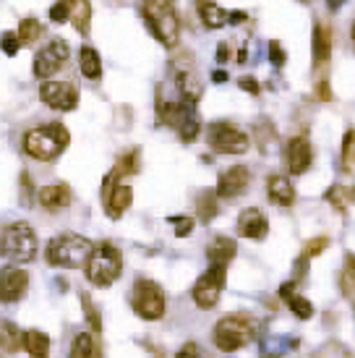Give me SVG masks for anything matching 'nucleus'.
Segmentation results:
<instances>
[{
    "label": "nucleus",
    "mask_w": 355,
    "mask_h": 358,
    "mask_svg": "<svg viewBox=\"0 0 355 358\" xmlns=\"http://www.w3.org/2000/svg\"><path fill=\"white\" fill-rule=\"evenodd\" d=\"M196 207H198V217L204 220V222H212L215 215H217V196L212 191H204V194H198Z\"/></svg>",
    "instance_id": "bb28decb"
},
{
    "label": "nucleus",
    "mask_w": 355,
    "mask_h": 358,
    "mask_svg": "<svg viewBox=\"0 0 355 358\" xmlns=\"http://www.w3.org/2000/svg\"><path fill=\"white\" fill-rule=\"evenodd\" d=\"M326 246H329V241L324 238V236H321V238H314L311 241V243H306V249H303V254H300V259H298V275H303V267H306V262L311 257H316V254H321V251L326 249Z\"/></svg>",
    "instance_id": "c756f323"
},
{
    "label": "nucleus",
    "mask_w": 355,
    "mask_h": 358,
    "mask_svg": "<svg viewBox=\"0 0 355 358\" xmlns=\"http://www.w3.org/2000/svg\"><path fill=\"white\" fill-rule=\"evenodd\" d=\"M68 42L66 40H52L50 45H45L37 55H34V76L37 79H48L55 71H60V66L68 60Z\"/></svg>",
    "instance_id": "9d476101"
},
{
    "label": "nucleus",
    "mask_w": 355,
    "mask_h": 358,
    "mask_svg": "<svg viewBox=\"0 0 355 358\" xmlns=\"http://www.w3.org/2000/svg\"><path fill=\"white\" fill-rule=\"evenodd\" d=\"M175 358H201V350H198L196 343H186L183 348L178 350V356Z\"/></svg>",
    "instance_id": "ea45409f"
},
{
    "label": "nucleus",
    "mask_w": 355,
    "mask_h": 358,
    "mask_svg": "<svg viewBox=\"0 0 355 358\" xmlns=\"http://www.w3.org/2000/svg\"><path fill=\"white\" fill-rule=\"evenodd\" d=\"M40 97L52 110H73L79 102V92L71 81H48L40 87Z\"/></svg>",
    "instance_id": "9b49d317"
},
{
    "label": "nucleus",
    "mask_w": 355,
    "mask_h": 358,
    "mask_svg": "<svg viewBox=\"0 0 355 358\" xmlns=\"http://www.w3.org/2000/svg\"><path fill=\"white\" fill-rule=\"evenodd\" d=\"M68 131L63 123H48V126H37L24 136V150L34 159H55L60 152L68 147Z\"/></svg>",
    "instance_id": "f257e3e1"
},
{
    "label": "nucleus",
    "mask_w": 355,
    "mask_h": 358,
    "mask_svg": "<svg viewBox=\"0 0 355 358\" xmlns=\"http://www.w3.org/2000/svg\"><path fill=\"white\" fill-rule=\"evenodd\" d=\"M248 183H251V170L248 168H243V165L227 168L225 173L219 176L215 196H219V199H236V196H240V194L248 189Z\"/></svg>",
    "instance_id": "ddd939ff"
},
{
    "label": "nucleus",
    "mask_w": 355,
    "mask_h": 358,
    "mask_svg": "<svg viewBox=\"0 0 355 358\" xmlns=\"http://www.w3.org/2000/svg\"><path fill=\"white\" fill-rule=\"evenodd\" d=\"M311 162H314V147H311V141L306 136H296V139H290L285 144V165L290 173H306L311 168Z\"/></svg>",
    "instance_id": "4468645a"
},
{
    "label": "nucleus",
    "mask_w": 355,
    "mask_h": 358,
    "mask_svg": "<svg viewBox=\"0 0 355 358\" xmlns=\"http://www.w3.org/2000/svg\"><path fill=\"white\" fill-rule=\"evenodd\" d=\"M19 345H21V332L16 329V324L0 319V356L16 353Z\"/></svg>",
    "instance_id": "4be33fe9"
},
{
    "label": "nucleus",
    "mask_w": 355,
    "mask_h": 358,
    "mask_svg": "<svg viewBox=\"0 0 355 358\" xmlns=\"http://www.w3.org/2000/svg\"><path fill=\"white\" fill-rule=\"evenodd\" d=\"M319 97H321V100H332V92L326 87V81H319Z\"/></svg>",
    "instance_id": "37998d69"
},
{
    "label": "nucleus",
    "mask_w": 355,
    "mask_h": 358,
    "mask_svg": "<svg viewBox=\"0 0 355 358\" xmlns=\"http://www.w3.org/2000/svg\"><path fill=\"white\" fill-rule=\"evenodd\" d=\"M198 13H201V19L209 29H219L227 24V10H222L215 3H198Z\"/></svg>",
    "instance_id": "b1692460"
},
{
    "label": "nucleus",
    "mask_w": 355,
    "mask_h": 358,
    "mask_svg": "<svg viewBox=\"0 0 355 358\" xmlns=\"http://www.w3.org/2000/svg\"><path fill=\"white\" fill-rule=\"evenodd\" d=\"M0 254L10 262H31L37 257V238L34 230L27 222H13L3 230L0 238Z\"/></svg>",
    "instance_id": "423d86ee"
},
{
    "label": "nucleus",
    "mask_w": 355,
    "mask_h": 358,
    "mask_svg": "<svg viewBox=\"0 0 355 358\" xmlns=\"http://www.w3.org/2000/svg\"><path fill=\"white\" fill-rule=\"evenodd\" d=\"M266 196L280 204V207H293L296 204V189L285 176H272L266 178Z\"/></svg>",
    "instance_id": "f3484780"
},
{
    "label": "nucleus",
    "mask_w": 355,
    "mask_h": 358,
    "mask_svg": "<svg viewBox=\"0 0 355 358\" xmlns=\"http://www.w3.org/2000/svg\"><path fill=\"white\" fill-rule=\"evenodd\" d=\"M68 16H71V6L66 3V0H63V3H55V6L50 8V19L55 21V24H63Z\"/></svg>",
    "instance_id": "4c0bfd02"
},
{
    "label": "nucleus",
    "mask_w": 355,
    "mask_h": 358,
    "mask_svg": "<svg viewBox=\"0 0 355 358\" xmlns=\"http://www.w3.org/2000/svg\"><path fill=\"white\" fill-rule=\"evenodd\" d=\"M170 225H175V236L178 238H186L194 233V217H186V215H175V217H168Z\"/></svg>",
    "instance_id": "72a5a7b5"
},
{
    "label": "nucleus",
    "mask_w": 355,
    "mask_h": 358,
    "mask_svg": "<svg viewBox=\"0 0 355 358\" xmlns=\"http://www.w3.org/2000/svg\"><path fill=\"white\" fill-rule=\"evenodd\" d=\"M332 40H335V34L321 27V24H316L314 29V60L316 66H324L329 55H332Z\"/></svg>",
    "instance_id": "aec40b11"
},
{
    "label": "nucleus",
    "mask_w": 355,
    "mask_h": 358,
    "mask_svg": "<svg viewBox=\"0 0 355 358\" xmlns=\"http://www.w3.org/2000/svg\"><path fill=\"white\" fill-rule=\"evenodd\" d=\"M254 335H256L254 319H248L246 314H233V317H225L217 322L215 345L222 353H233V350H240L243 345H248L254 340Z\"/></svg>",
    "instance_id": "20e7f679"
},
{
    "label": "nucleus",
    "mask_w": 355,
    "mask_h": 358,
    "mask_svg": "<svg viewBox=\"0 0 355 358\" xmlns=\"http://www.w3.org/2000/svg\"><path fill=\"white\" fill-rule=\"evenodd\" d=\"M227 58H230V45H227V42H219V48H217V63H225Z\"/></svg>",
    "instance_id": "79ce46f5"
},
{
    "label": "nucleus",
    "mask_w": 355,
    "mask_h": 358,
    "mask_svg": "<svg viewBox=\"0 0 355 358\" xmlns=\"http://www.w3.org/2000/svg\"><path fill=\"white\" fill-rule=\"evenodd\" d=\"M238 236L240 238H251V241H261L269 233V222H266L264 212L256 207H248L240 212V217H238Z\"/></svg>",
    "instance_id": "2eb2a0df"
},
{
    "label": "nucleus",
    "mask_w": 355,
    "mask_h": 358,
    "mask_svg": "<svg viewBox=\"0 0 355 358\" xmlns=\"http://www.w3.org/2000/svg\"><path fill=\"white\" fill-rule=\"evenodd\" d=\"M21 48L19 37L13 34V31H3V37H0V50L6 52V55H16Z\"/></svg>",
    "instance_id": "c9c22d12"
},
{
    "label": "nucleus",
    "mask_w": 355,
    "mask_h": 358,
    "mask_svg": "<svg viewBox=\"0 0 355 358\" xmlns=\"http://www.w3.org/2000/svg\"><path fill=\"white\" fill-rule=\"evenodd\" d=\"M207 141L217 155H243V152H248V147H251L248 134H243L236 123H227V120L209 123Z\"/></svg>",
    "instance_id": "6e6552de"
},
{
    "label": "nucleus",
    "mask_w": 355,
    "mask_h": 358,
    "mask_svg": "<svg viewBox=\"0 0 355 358\" xmlns=\"http://www.w3.org/2000/svg\"><path fill=\"white\" fill-rule=\"evenodd\" d=\"M29 288V275L19 267L0 269V301L3 303H16Z\"/></svg>",
    "instance_id": "f8f14e48"
},
{
    "label": "nucleus",
    "mask_w": 355,
    "mask_h": 358,
    "mask_svg": "<svg viewBox=\"0 0 355 358\" xmlns=\"http://www.w3.org/2000/svg\"><path fill=\"white\" fill-rule=\"evenodd\" d=\"M144 19H147L152 34L157 37L165 48H175L178 37H180V21L175 16V8L170 3H147L144 8Z\"/></svg>",
    "instance_id": "39448f33"
},
{
    "label": "nucleus",
    "mask_w": 355,
    "mask_h": 358,
    "mask_svg": "<svg viewBox=\"0 0 355 358\" xmlns=\"http://www.w3.org/2000/svg\"><path fill=\"white\" fill-rule=\"evenodd\" d=\"M79 69L87 79H99V76H102V60H99L94 48H87V45H84L79 50Z\"/></svg>",
    "instance_id": "5701e85b"
},
{
    "label": "nucleus",
    "mask_w": 355,
    "mask_h": 358,
    "mask_svg": "<svg viewBox=\"0 0 355 358\" xmlns=\"http://www.w3.org/2000/svg\"><path fill=\"white\" fill-rule=\"evenodd\" d=\"M42 24L37 19H24L19 24V31H16V37H19L21 45H34V42L42 37Z\"/></svg>",
    "instance_id": "393cba45"
},
{
    "label": "nucleus",
    "mask_w": 355,
    "mask_h": 358,
    "mask_svg": "<svg viewBox=\"0 0 355 358\" xmlns=\"http://www.w3.org/2000/svg\"><path fill=\"white\" fill-rule=\"evenodd\" d=\"M212 79H215V81H227V71H215V73H212Z\"/></svg>",
    "instance_id": "c03bdc74"
},
{
    "label": "nucleus",
    "mask_w": 355,
    "mask_h": 358,
    "mask_svg": "<svg viewBox=\"0 0 355 358\" xmlns=\"http://www.w3.org/2000/svg\"><path fill=\"white\" fill-rule=\"evenodd\" d=\"M240 90L251 92V94H259V84H256V79H251V76H243V79H240Z\"/></svg>",
    "instance_id": "a19ab883"
},
{
    "label": "nucleus",
    "mask_w": 355,
    "mask_h": 358,
    "mask_svg": "<svg viewBox=\"0 0 355 358\" xmlns=\"http://www.w3.org/2000/svg\"><path fill=\"white\" fill-rule=\"evenodd\" d=\"M342 162L347 170H355V129L345 131V139H342Z\"/></svg>",
    "instance_id": "473e14b6"
},
{
    "label": "nucleus",
    "mask_w": 355,
    "mask_h": 358,
    "mask_svg": "<svg viewBox=\"0 0 355 358\" xmlns=\"http://www.w3.org/2000/svg\"><path fill=\"white\" fill-rule=\"evenodd\" d=\"M92 243L84 236L76 233H66L58 236L48 243V262L52 267H66V269H81L87 267L89 257H92Z\"/></svg>",
    "instance_id": "f03ea898"
},
{
    "label": "nucleus",
    "mask_w": 355,
    "mask_h": 358,
    "mask_svg": "<svg viewBox=\"0 0 355 358\" xmlns=\"http://www.w3.org/2000/svg\"><path fill=\"white\" fill-rule=\"evenodd\" d=\"M222 285H225V269L222 267H209L201 278L196 280V285L191 290V296L196 301L198 308H212L217 306L219 293H222Z\"/></svg>",
    "instance_id": "1a4fd4ad"
},
{
    "label": "nucleus",
    "mask_w": 355,
    "mask_h": 358,
    "mask_svg": "<svg viewBox=\"0 0 355 358\" xmlns=\"http://www.w3.org/2000/svg\"><path fill=\"white\" fill-rule=\"evenodd\" d=\"M115 170H118V176H123V173H136L138 170V152L133 150L131 155H126V157L118 162V168Z\"/></svg>",
    "instance_id": "e433bc0d"
},
{
    "label": "nucleus",
    "mask_w": 355,
    "mask_h": 358,
    "mask_svg": "<svg viewBox=\"0 0 355 358\" xmlns=\"http://www.w3.org/2000/svg\"><path fill=\"white\" fill-rule=\"evenodd\" d=\"M285 301H287V306H290V311H293L298 319H311V314H314L311 301H306L303 296H298V293H290Z\"/></svg>",
    "instance_id": "7c9ffc66"
},
{
    "label": "nucleus",
    "mask_w": 355,
    "mask_h": 358,
    "mask_svg": "<svg viewBox=\"0 0 355 358\" xmlns=\"http://www.w3.org/2000/svg\"><path fill=\"white\" fill-rule=\"evenodd\" d=\"M266 50H269V60H272V63H275L277 69H280V66H285V50H282V48H280V42H269V48H266Z\"/></svg>",
    "instance_id": "58836bf2"
},
{
    "label": "nucleus",
    "mask_w": 355,
    "mask_h": 358,
    "mask_svg": "<svg viewBox=\"0 0 355 358\" xmlns=\"http://www.w3.org/2000/svg\"><path fill=\"white\" fill-rule=\"evenodd\" d=\"M40 204L48 212H60L71 204V189L66 183H55V186H45L40 189Z\"/></svg>",
    "instance_id": "a211bd4d"
},
{
    "label": "nucleus",
    "mask_w": 355,
    "mask_h": 358,
    "mask_svg": "<svg viewBox=\"0 0 355 358\" xmlns=\"http://www.w3.org/2000/svg\"><path fill=\"white\" fill-rule=\"evenodd\" d=\"M340 285H342V293L355 303V257H347V267L340 275Z\"/></svg>",
    "instance_id": "c85d7f7f"
},
{
    "label": "nucleus",
    "mask_w": 355,
    "mask_h": 358,
    "mask_svg": "<svg viewBox=\"0 0 355 358\" xmlns=\"http://www.w3.org/2000/svg\"><path fill=\"white\" fill-rule=\"evenodd\" d=\"M68 358H94V338L89 332H81L76 335L73 345H71V356Z\"/></svg>",
    "instance_id": "a878e982"
},
{
    "label": "nucleus",
    "mask_w": 355,
    "mask_h": 358,
    "mask_svg": "<svg viewBox=\"0 0 355 358\" xmlns=\"http://www.w3.org/2000/svg\"><path fill=\"white\" fill-rule=\"evenodd\" d=\"M350 37H353V42H355V24H353V29H350Z\"/></svg>",
    "instance_id": "a18cd8bd"
},
{
    "label": "nucleus",
    "mask_w": 355,
    "mask_h": 358,
    "mask_svg": "<svg viewBox=\"0 0 355 358\" xmlns=\"http://www.w3.org/2000/svg\"><path fill=\"white\" fill-rule=\"evenodd\" d=\"M236 241L227 238V236H217V238L209 243L207 257H209V267H222L227 269V264L236 259Z\"/></svg>",
    "instance_id": "dca6fc26"
},
{
    "label": "nucleus",
    "mask_w": 355,
    "mask_h": 358,
    "mask_svg": "<svg viewBox=\"0 0 355 358\" xmlns=\"http://www.w3.org/2000/svg\"><path fill=\"white\" fill-rule=\"evenodd\" d=\"M198 131H201L198 115H196V110H191L186 118H183V123L178 126V134H180V139L186 141V144H191V141H194L198 136Z\"/></svg>",
    "instance_id": "cd10ccee"
},
{
    "label": "nucleus",
    "mask_w": 355,
    "mask_h": 358,
    "mask_svg": "<svg viewBox=\"0 0 355 358\" xmlns=\"http://www.w3.org/2000/svg\"><path fill=\"white\" fill-rule=\"evenodd\" d=\"M131 306L141 319L154 322V319H162L165 308H168V301H165V293H162V288L154 280L141 278L136 280V285L131 290Z\"/></svg>",
    "instance_id": "0eeeda50"
},
{
    "label": "nucleus",
    "mask_w": 355,
    "mask_h": 358,
    "mask_svg": "<svg viewBox=\"0 0 355 358\" xmlns=\"http://www.w3.org/2000/svg\"><path fill=\"white\" fill-rule=\"evenodd\" d=\"M81 306H84V311H87V319H89V324H92V329H94V332H99V329H102V319H99L97 306L92 303V299H89V296H81Z\"/></svg>",
    "instance_id": "f704fd0d"
},
{
    "label": "nucleus",
    "mask_w": 355,
    "mask_h": 358,
    "mask_svg": "<svg viewBox=\"0 0 355 358\" xmlns=\"http://www.w3.org/2000/svg\"><path fill=\"white\" fill-rule=\"evenodd\" d=\"M89 16H92V6L89 3H76V6H71V19H73V27L84 34L89 31Z\"/></svg>",
    "instance_id": "2f4dec72"
},
{
    "label": "nucleus",
    "mask_w": 355,
    "mask_h": 358,
    "mask_svg": "<svg viewBox=\"0 0 355 358\" xmlns=\"http://www.w3.org/2000/svg\"><path fill=\"white\" fill-rule=\"evenodd\" d=\"M120 269H123V259L115 243L102 241L99 246L92 249V257L87 262V278L99 285V288H108L115 280L120 278Z\"/></svg>",
    "instance_id": "7ed1b4c3"
},
{
    "label": "nucleus",
    "mask_w": 355,
    "mask_h": 358,
    "mask_svg": "<svg viewBox=\"0 0 355 358\" xmlns=\"http://www.w3.org/2000/svg\"><path fill=\"white\" fill-rule=\"evenodd\" d=\"M21 343H24V348L29 353L31 358H50V338L40 329H29V332H24L21 335Z\"/></svg>",
    "instance_id": "412c9836"
},
{
    "label": "nucleus",
    "mask_w": 355,
    "mask_h": 358,
    "mask_svg": "<svg viewBox=\"0 0 355 358\" xmlns=\"http://www.w3.org/2000/svg\"><path fill=\"white\" fill-rule=\"evenodd\" d=\"M131 201H133V191H131V186H126V183H118L115 189L110 191L108 199H105L110 217H120V215L131 207Z\"/></svg>",
    "instance_id": "6ab92c4d"
}]
</instances>
